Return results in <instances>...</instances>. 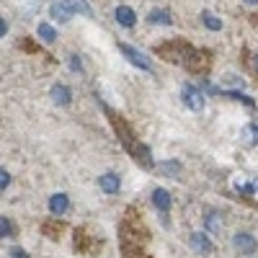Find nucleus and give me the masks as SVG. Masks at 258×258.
I'll use <instances>...</instances> for the list:
<instances>
[{
  "instance_id": "0eeeda50",
  "label": "nucleus",
  "mask_w": 258,
  "mask_h": 258,
  "mask_svg": "<svg viewBox=\"0 0 258 258\" xmlns=\"http://www.w3.org/2000/svg\"><path fill=\"white\" fill-rule=\"evenodd\" d=\"M49 13H52V18L57 21V24H68V21L75 16V8L70 6V0H57V3H52Z\"/></svg>"
},
{
  "instance_id": "aec40b11",
  "label": "nucleus",
  "mask_w": 258,
  "mask_h": 258,
  "mask_svg": "<svg viewBox=\"0 0 258 258\" xmlns=\"http://www.w3.org/2000/svg\"><path fill=\"white\" fill-rule=\"evenodd\" d=\"M70 6L78 11V13H83V16H93V11H91V6L85 3V0H70Z\"/></svg>"
},
{
  "instance_id": "6e6552de",
  "label": "nucleus",
  "mask_w": 258,
  "mask_h": 258,
  "mask_svg": "<svg viewBox=\"0 0 258 258\" xmlns=\"http://www.w3.org/2000/svg\"><path fill=\"white\" fill-rule=\"evenodd\" d=\"M188 245H191L194 253H199V255H209L212 253V240H209L207 232H191L188 235Z\"/></svg>"
},
{
  "instance_id": "f03ea898",
  "label": "nucleus",
  "mask_w": 258,
  "mask_h": 258,
  "mask_svg": "<svg viewBox=\"0 0 258 258\" xmlns=\"http://www.w3.org/2000/svg\"><path fill=\"white\" fill-rule=\"evenodd\" d=\"M103 106V111H106V116H109V121H111V126H114V132H116V137H119V142H121V147L126 150L129 155H132L137 163H142L145 168H153L155 163H153V155H150V150H147V145H142L137 137H135V132L126 126V121L119 116V114H114L106 103H101Z\"/></svg>"
},
{
  "instance_id": "7ed1b4c3",
  "label": "nucleus",
  "mask_w": 258,
  "mask_h": 258,
  "mask_svg": "<svg viewBox=\"0 0 258 258\" xmlns=\"http://www.w3.org/2000/svg\"><path fill=\"white\" fill-rule=\"evenodd\" d=\"M181 98L183 103L188 106L191 111H204V91L197 88V85H191V83H183V88H181Z\"/></svg>"
},
{
  "instance_id": "b1692460",
  "label": "nucleus",
  "mask_w": 258,
  "mask_h": 258,
  "mask_svg": "<svg viewBox=\"0 0 258 258\" xmlns=\"http://www.w3.org/2000/svg\"><path fill=\"white\" fill-rule=\"evenodd\" d=\"M6 34H8V21H6L3 16H0V39H3Z\"/></svg>"
},
{
  "instance_id": "f3484780",
  "label": "nucleus",
  "mask_w": 258,
  "mask_h": 258,
  "mask_svg": "<svg viewBox=\"0 0 258 258\" xmlns=\"http://www.w3.org/2000/svg\"><path fill=\"white\" fill-rule=\"evenodd\" d=\"M39 36H41V41H47V44H52V41L57 39V31H54V26L52 24H39Z\"/></svg>"
},
{
  "instance_id": "a211bd4d",
  "label": "nucleus",
  "mask_w": 258,
  "mask_h": 258,
  "mask_svg": "<svg viewBox=\"0 0 258 258\" xmlns=\"http://www.w3.org/2000/svg\"><path fill=\"white\" fill-rule=\"evenodd\" d=\"M202 21L209 31H222V21L214 16V13H202Z\"/></svg>"
},
{
  "instance_id": "5701e85b",
  "label": "nucleus",
  "mask_w": 258,
  "mask_h": 258,
  "mask_svg": "<svg viewBox=\"0 0 258 258\" xmlns=\"http://www.w3.org/2000/svg\"><path fill=\"white\" fill-rule=\"evenodd\" d=\"M255 188H258V183H243V186H240L243 194H255Z\"/></svg>"
},
{
  "instance_id": "2eb2a0df",
  "label": "nucleus",
  "mask_w": 258,
  "mask_h": 258,
  "mask_svg": "<svg viewBox=\"0 0 258 258\" xmlns=\"http://www.w3.org/2000/svg\"><path fill=\"white\" fill-rule=\"evenodd\" d=\"M147 21H150V24H163V26H168L173 18H170V11H165V8H155L153 13H150Z\"/></svg>"
},
{
  "instance_id": "a878e982",
  "label": "nucleus",
  "mask_w": 258,
  "mask_h": 258,
  "mask_svg": "<svg viewBox=\"0 0 258 258\" xmlns=\"http://www.w3.org/2000/svg\"><path fill=\"white\" fill-rule=\"evenodd\" d=\"M11 258H29V255H26L24 250H21V248H16V250L11 253Z\"/></svg>"
},
{
  "instance_id": "6ab92c4d",
  "label": "nucleus",
  "mask_w": 258,
  "mask_h": 258,
  "mask_svg": "<svg viewBox=\"0 0 258 258\" xmlns=\"http://www.w3.org/2000/svg\"><path fill=\"white\" fill-rule=\"evenodd\" d=\"M16 235V227L11 225L8 217H0V238H13Z\"/></svg>"
},
{
  "instance_id": "412c9836",
  "label": "nucleus",
  "mask_w": 258,
  "mask_h": 258,
  "mask_svg": "<svg viewBox=\"0 0 258 258\" xmlns=\"http://www.w3.org/2000/svg\"><path fill=\"white\" fill-rule=\"evenodd\" d=\"M70 70H73V73H83V70H85L80 54H70Z\"/></svg>"
},
{
  "instance_id": "39448f33",
  "label": "nucleus",
  "mask_w": 258,
  "mask_h": 258,
  "mask_svg": "<svg viewBox=\"0 0 258 258\" xmlns=\"http://www.w3.org/2000/svg\"><path fill=\"white\" fill-rule=\"evenodd\" d=\"M232 248L238 250V253H243V255H250V253L258 250V240L253 238L250 232H238L232 238Z\"/></svg>"
},
{
  "instance_id": "dca6fc26",
  "label": "nucleus",
  "mask_w": 258,
  "mask_h": 258,
  "mask_svg": "<svg viewBox=\"0 0 258 258\" xmlns=\"http://www.w3.org/2000/svg\"><path fill=\"white\" fill-rule=\"evenodd\" d=\"M240 137H243L245 145H258V124H245Z\"/></svg>"
},
{
  "instance_id": "4468645a",
  "label": "nucleus",
  "mask_w": 258,
  "mask_h": 258,
  "mask_svg": "<svg viewBox=\"0 0 258 258\" xmlns=\"http://www.w3.org/2000/svg\"><path fill=\"white\" fill-rule=\"evenodd\" d=\"M160 173L163 176H170V178L181 176V160H163L160 163Z\"/></svg>"
},
{
  "instance_id": "ddd939ff",
  "label": "nucleus",
  "mask_w": 258,
  "mask_h": 258,
  "mask_svg": "<svg viewBox=\"0 0 258 258\" xmlns=\"http://www.w3.org/2000/svg\"><path fill=\"white\" fill-rule=\"evenodd\" d=\"M98 186H101L106 194H119L121 181H119V176H116V173H103V176L98 178Z\"/></svg>"
},
{
  "instance_id": "f8f14e48",
  "label": "nucleus",
  "mask_w": 258,
  "mask_h": 258,
  "mask_svg": "<svg viewBox=\"0 0 258 258\" xmlns=\"http://www.w3.org/2000/svg\"><path fill=\"white\" fill-rule=\"evenodd\" d=\"M49 96H52V101H54L57 106H70V101H73L70 88H68V85H62V83H57V85H54Z\"/></svg>"
},
{
  "instance_id": "423d86ee",
  "label": "nucleus",
  "mask_w": 258,
  "mask_h": 258,
  "mask_svg": "<svg viewBox=\"0 0 258 258\" xmlns=\"http://www.w3.org/2000/svg\"><path fill=\"white\" fill-rule=\"evenodd\" d=\"M153 204H155V209L160 212L163 225L168 227V209H170V204H173V199H170V194H168L165 188H155V191H153Z\"/></svg>"
},
{
  "instance_id": "20e7f679",
  "label": "nucleus",
  "mask_w": 258,
  "mask_h": 258,
  "mask_svg": "<svg viewBox=\"0 0 258 258\" xmlns=\"http://www.w3.org/2000/svg\"><path fill=\"white\" fill-rule=\"evenodd\" d=\"M119 52H121L129 62H132L135 68H140V70H145V73H153V64H150V59H147L140 49H135V47H129V44H124V41H121V44H119Z\"/></svg>"
},
{
  "instance_id": "393cba45",
  "label": "nucleus",
  "mask_w": 258,
  "mask_h": 258,
  "mask_svg": "<svg viewBox=\"0 0 258 258\" xmlns=\"http://www.w3.org/2000/svg\"><path fill=\"white\" fill-rule=\"evenodd\" d=\"M250 70H253V75L258 78V54H253V59H250Z\"/></svg>"
},
{
  "instance_id": "9b49d317",
  "label": "nucleus",
  "mask_w": 258,
  "mask_h": 258,
  "mask_svg": "<svg viewBox=\"0 0 258 258\" xmlns=\"http://www.w3.org/2000/svg\"><path fill=\"white\" fill-rule=\"evenodd\" d=\"M68 207H70L68 194H54V197L49 199V212L54 214V217H62V214L68 212Z\"/></svg>"
},
{
  "instance_id": "f257e3e1",
  "label": "nucleus",
  "mask_w": 258,
  "mask_h": 258,
  "mask_svg": "<svg viewBox=\"0 0 258 258\" xmlns=\"http://www.w3.org/2000/svg\"><path fill=\"white\" fill-rule=\"evenodd\" d=\"M155 54H160L168 62L183 64V68L188 73H194V75H207L209 73V62H212L209 52L191 47V44H186V41H181V39H170V41H165V44H158Z\"/></svg>"
},
{
  "instance_id": "9d476101",
  "label": "nucleus",
  "mask_w": 258,
  "mask_h": 258,
  "mask_svg": "<svg viewBox=\"0 0 258 258\" xmlns=\"http://www.w3.org/2000/svg\"><path fill=\"white\" fill-rule=\"evenodd\" d=\"M114 18H116V24L124 26V29H135V24H137V13L129 8V6H119L116 13H114Z\"/></svg>"
},
{
  "instance_id": "1a4fd4ad",
  "label": "nucleus",
  "mask_w": 258,
  "mask_h": 258,
  "mask_svg": "<svg viewBox=\"0 0 258 258\" xmlns=\"http://www.w3.org/2000/svg\"><path fill=\"white\" fill-rule=\"evenodd\" d=\"M222 227H225L222 212H217V209H207V212H204V230H207V232H214V235H220Z\"/></svg>"
},
{
  "instance_id": "4be33fe9",
  "label": "nucleus",
  "mask_w": 258,
  "mask_h": 258,
  "mask_svg": "<svg viewBox=\"0 0 258 258\" xmlns=\"http://www.w3.org/2000/svg\"><path fill=\"white\" fill-rule=\"evenodd\" d=\"M8 183H11V173H8V170H3V168H0V191H3V188H8Z\"/></svg>"
}]
</instances>
